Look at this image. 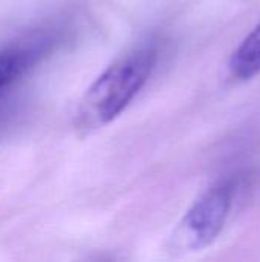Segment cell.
<instances>
[{
  "label": "cell",
  "instance_id": "3957f363",
  "mask_svg": "<svg viewBox=\"0 0 260 262\" xmlns=\"http://www.w3.org/2000/svg\"><path fill=\"white\" fill-rule=\"evenodd\" d=\"M55 38L44 35L26 46H14L0 51V91L32 69L54 46Z\"/></svg>",
  "mask_w": 260,
  "mask_h": 262
},
{
  "label": "cell",
  "instance_id": "277c9868",
  "mask_svg": "<svg viewBox=\"0 0 260 262\" xmlns=\"http://www.w3.org/2000/svg\"><path fill=\"white\" fill-rule=\"evenodd\" d=\"M228 69L233 78L247 81L260 74V21L231 54Z\"/></svg>",
  "mask_w": 260,
  "mask_h": 262
},
{
  "label": "cell",
  "instance_id": "6da1fadb",
  "mask_svg": "<svg viewBox=\"0 0 260 262\" xmlns=\"http://www.w3.org/2000/svg\"><path fill=\"white\" fill-rule=\"evenodd\" d=\"M158 57V48L146 45L104 69L81 97L75 127L93 132L118 118L150 78Z\"/></svg>",
  "mask_w": 260,
  "mask_h": 262
},
{
  "label": "cell",
  "instance_id": "7a4b0ae2",
  "mask_svg": "<svg viewBox=\"0 0 260 262\" xmlns=\"http://www.w3.org/2000/svg\"><path fill=\"white\" fill-rule=\"evenodd\" d=\"M236 193V181L225 178L207 189L185 212L167 239L173 256H184L208 249L222 233Z\"/></svg>",
  "mask_w": 260,
  "mask_h": 262
}]
</instances>
